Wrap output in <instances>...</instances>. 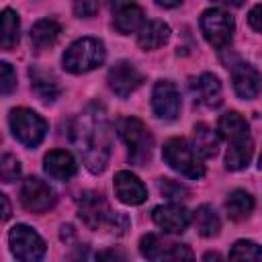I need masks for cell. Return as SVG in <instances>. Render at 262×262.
Listing matches in <instances>:
<instances>
[{
  "label": "cell",
  "mask_w": 262,
  "mask_h": 262,
  "mask_svg": "<svg viewBox=\"0 0 262 262\" xmlns=\"http://www.w3.org/2000/svg\"><path fill=\"white\" fill-rule=\"evenodd\" d=\"M213 2H219V4H225V6H233V8L244 4V0H213Z\"/></svg>",
  "instance_id": "cell-35"
},
{
  "label": "cell",
  "mask_w": 262,
  "mask_h": 262,
  "mask_svg": "<svg viewBox=\"0 0 262 262\" xmlns=\"http://www.w3.org/2000/svg\"><path fill=\"white\" fill-rule=\"evenodd\" d=\"M231 260H262V248L250 239H239L229 252Z\"/></svg>",
  "instance_id": "cell-27"
},
{
  "label": "cell",
  "mask_w": 262,
  "mask_h": 262,
  "mask_svg": "<svg viewBox=\"0 0 262 262\" xmlns=\"http://www.w3.org/2000/svg\"><path fill=\"white\" fill-rule=\"evenodd\" d=\"M74 143L78 145L84 164L90 172L98 174L106 168L108 156H111V139H108V127L106 117L102 108L90 106L74 127Z\"/></svg>",
  "instance_id": "cell-1"
},
{
  "label": "cell",
  "mask_w": 262,
  "mask_h": 262,
  "mask_svg": "<svg viewBox=\"0 0 262 262\" xmlns=\"http://www.w3.org/2000/svg\"><path fill=\"white\" fill-rule=\"evenodd\" d=\"M0 201H2V207H4V213H2V219L6 221V219L10 217V205H8V199H6V194H0Z\"/></svg>",
  "instance_id": "cell-33"
},
{
  "label": "cell",
  "mask_w": 262,
  "mask_h": 262,
  "mask_svg": "<svg viewBox=\"0 0 262 262\" xmlns=\"http://www.w3.org/2000/svg\"><path fill=\"white\" fill-rule=\"evenodd\" d=\"M119 135L123 137V141L129 147L131 162L137 164V166H143L149 160L151 145H154V139H151L149 131L145 129V125L139 119H133V117L121 119L119 121Z\"/></svg>",
  "instance_id": "cell-5"
},
{
  "label": "cell",
  "mask_w": 262,
  "mask_h": 262,
  "mask_svg": "<svg viewBox=\"0 0 262 262\" xmlns=\"http://www.w3.org/2000/svg\"><path fill=\"white\" fill-rule=\"evenodd\" d=\"M29 74H31V80H33L31 82L33 84V90L37 92V96L41 100L51 102V100H55L59 96V84H57V80H55V76L51 72L35 66V68L29 70Z\"/></svg>",
  "instance_id": "cell-20"
},
{
  "label": "cell",
  "mask_w": 262,
  "mask_h": 262,
  "mask_svg": "<svg viewBox=\"0 0 262 262\" xmlns=\"http://www.w3.org/2000/svg\"><path fill=\"white\" fill-rule=\"evenodd\" d=\"M231 80H233L235 94L244 100L256 98L260 88H262V76L250 63H235L233 70H231Z\"/></svg>",
  "instance_id": "cell-14"
},
{
  "label": "cell",
  "mask_w": 262,
  "mask_h": 262,
  "mask_svg": "<svg viewBox=\"0 0 262 262\" xmlns=\"http://www.w3.org/2000/svg\"><path fill=\"white\" fill-rule=\"evenodd\" d=\"M192 92H194L196 100L207 108H217L223 100L221 98L223 96L221 82L213 74H201L192 84Z\"/></svg>",
  "instance_id": "cell-17"
},
{
  "label": "cell",
  "mask_w": 262,
  "mask_h": 262,
  "mask_svg": "<svg viewBox=\"0 0 262 262\" xmlns=\"http://www.w3.org/2000/svg\"><path fill=\"white\" fill-rule=\"evenodd\" d=\"M162 158H164V162L172 168V170H176L178 174H182V176H186V178H190V180H199V178H203V174H205V168H203V164L196 160V156H194V149L186 143V139H182V137H172V139H168L166 143H164V147H162Z\"/></svg>",
  "instance_id": "cell-4"
},
{
  "label": "cell",
  "mask_w": 262,
  "mask_h": 262,
  "mask_svg": "<svg viewBox=\"0 0 262 262\" xmlns=\"http://www.w3.org/2000/svg\"><path fill=\"white\" fill-rule=\"evenodd\" d=\"M12 254L23 262H35L45 256V242L29 225H14L8 233Z\"/></svg>",
  "instance_id": "cell-8"
},
{
  "label": "cell",
  "mask_w": 262,
  "mask_h": 262,
  "mask_svg": "<svg viewBox=\"0 0 262 262\" xmlns=\"http://www.w3.org/2000/svg\"><path fill=\"white\" fill-rule=\"evenodd\" d=\"M160 6H164V8H172V6H176V4H180L182 0H156Z\"/></svg>",
  "instance_id": "cell-36"
},
{
  "label": "cell",
  "mask_w": 262,
  "mask_h": 262,
  "mask_svg": "<svg viewBox=\"0 0 262 262\" xmlns=\"http://www.w3.org/2000/svg\"><path fill=\"white\" fill-rule=\"evenodd\" d=\"M78 215H80V219L84 221V225L86 227H90V229H98L102 223H111V217H113V213H111V209H108V205H106V201L100 196V194H96V192H84V194H80V201H78Z\"/></svg>",
  "instance_id": "cell-13"
},
{
  "label": "cell",
  "mask_w": 262,
  "mask_h": 262,
  "mask_svg": "<svg viewBox=\"0 0 262 262\" xmlns=\"http://www.w3.org/2000/svg\"><path fill=\"white\" fill-rule=\"evenodd\" d=\"M108 88L119 96V98H127L131 92H135L141 82H143V74L131 63V61H117L111 70H108Z\"/></svg>",
  "instance_id": "cell-11"
},
{
  "label": "cell",
  "mask_w": 262,
  "mask_h": 262,
  "mask_svg": "<svg viewBox=\"0 0 262 262\" xmlns=\"http://www.w3.org/2000/svg\"><path fill=\"white\" fill-rule=\"evenodd\" d=\"M0 72H2V82H0V90L2 94H10L14 88H16V74L12 70V66L8 61H2L0 63Z\"/></svg>",
  "instance_id": "cell-30"
},
{
  "label": "cell",
  "mask_w": 262,
  "mask_h": 262,
  "mask_svg": "<svg viewBox=\"0 0 262 262\" xmlns=\"http://www.w3.org/2000/svg\"><path fill=\"white\" fill-rule=\"evenodd\" d=\"M248 20H250L252 29H256L258 33H262V4H258V6H254V8L250 10Z\"/></svg>",
  "instance_id": "cell-32"
},
{
  "label": "cell",
  "mask_w": 262,
  "mask_h": 262,
  "mask_svg": "<svg viewBox=\"0 0 262 262\" xmlns=\"http://www.w3.org/2000/svg\"><path fill=\"white\" fill-rule=\"evenodd\" d=\"M127 4H131V0H111V8L117 12V10H121L123 6H127Z\"/></svg>",
  "instance_id": "cell-34"
},
{
  "label": "cell",
  "mask_w": 262,
  "mask_h": 262,
  "mask_svg": "<svg viewBox=\"0 0 262 262\" xmlns=\"http://www.w3.org/2000/svg\"><path fill=\"white\" fill-rule=\"evenodd\" d=\"M139 252L149 260H164V258L166 260H180V258L190 260L192 258V252L184 244H166L154 233H147L141 237Z\"/></svg>",
  "instance_id": "cell-12"
},
{
  "label": "cell",
  "mask_w": 262,
  "mask_h": 262,
  "mask_svg": "<svg viewBox=\"0 0 262 262\" xmlns=\"http://www.w3.org/2000/svg\"><path fill=\"white\" fill-rule=\"evenodd\" d=\"M98 258H123V254H117V252H102V254H98Z\"/></svg>",
  "instance_id": "cell-37"
},
{
  "label": "cell",
  "mask_w": 262,
  "mask_h": 262,
  "mask_svg": "<svg viewBox=\"0 0 262 262\" xmlns=\"http://www.w3.org/2000/svg\"><path fill=\"white\" fill-rule=\"evenodd\" d=\"M20 203L31 213H45L55 205V192L41 178L29 176L20 186Z\"/></svg>",
  "instance_id": "cell-9"
},
{
  "label": "cell",
  "mask_w": 262,
  "mask_h": 262,
  "mask_svg": "<svg viewBox=\"0 0 262 262\" xmlns=\"http://www.w3.org/2000/svg\"><path fill=\"white\" fill-rule=\"evenodd\" d=\"M225 209L231 219H235V221L246 219L254 209V199L246 190H233V192H229V196L225 201Z\"/></svg>",
  "instance_id": "cell-25"
},
{
  "label": "cell",
  "mask_w": 262,
  "mask_h": 262,
  "mask_svg": "<svg viewBox=\"0 0 262 262\" xmlns=\"http://www.w3.org/2000/svg\"><path fill=\"white\" fill-rule=\"evenodd\" d=\"M72 6H74V12L78 16H94L96 10H98V0H72Z\"/></svg>",
  "instance_id": "cell-31"
},
{
  "label": "cell",
  "mask_w": 262,
  "mask_h": 262,
  "mask_svg": "<svg viewBox=\"0 0 262 262\" xmlns=\"http://www.w3.org/2000/svg\"><path fill=\"white\" fill-rule=\"evenodd\" d=\"M201 31L215 49H225L233 37V18L219 8H209L201 16Z\"/></svg>",
  "instance_id": "cell-7"
},
{
  "label": "cell",
  "mask_w": 262,
  "mask_h": 262,
  "mask_svg": "<svg viewBox=\"0 0 262 262\" xmlns=\"http://www.w3.org/2000/svg\"><path fill=\"white\" fill-rule=\"evenodd\" d=\"M0 176L4 182H12L20 176V164L14 156L10 154H4L2 160H0Z\"/></svg>",
  "instance_id": "cell-28"
},
{
  "label": "cell",
  "mask_w": 262,
  "mask_h": 262,
  "mask_svg": "<svg viewBox=\"0 0 262 262\" xmlns=\"http://www.w3.org/2000/svg\"><path fill=\"white\" fill-rule=\"evenodd\" d=\"M170 39V27L164 20H147L139 29L137 35V45L141 49H158Z\"/></svg>",
  "instance_id": "cell-19"
},
{
  "label": "cell",
  "mask_w": 262,
  "mask_h": 262,
  "mask_svg": "<svg viewBox=\"0 0 262 262\" xmlns=\"http://www.w3.org/2000/svg\"><path fill=\"white\" fill-rule=\"evenodd\" d=\"M192 149L201 158H213L219 151V135L211 127H207L205 123L194 125V131H192Z\"/></svg>",
  "instance_id": "cell-21"
},
{
  "label": "cell",
  "mask_w": 262,
  "mask_h": 262,
  "mask_svg": "<svg viewBox=\"0 0 262 262\" xmlns=\"http://www.w3.org/2000/svg\"><path fill=\"white\" fill-rule=\"evenodd\" d=\"M8 123L12 135L27 147H37L47 133V121L31 108H14L8 117Z\"/></svg>",
  "instance_id": "cell-6"
},
{
  "label": "cell",
  "mask_w": 262,
  "mask_h": 262,
  "mask_svg": "<svg viewBox=\"0 0 262 262\" xmlns=\"http://www.w3.org/2000/svg\"><path fill=\"white\" fill-rule=\"evenodd\" d=\"M219 133L227 139L229 149L225 156L227 170H244L252 160V139L248 133V123L237 113H225L219 119Z\"/></svg>",
  "instance_id": "cell-2"
},
{
  "label": "cell",
  "mask_w": 262,
  "mask_h": 262,
  "mask_svg": "<svg viewBox=\"0 0 262 262\" xmlns=\"http://www.w3.org/2000/svg\"><path fill=\"white\" fill-rule=\"evenodd\" d=\"M192 221H194L196 231H199L203 237H213V235L219 233L221 221H219L217 213L213 211V207H209V205H201V207L194 211Z\"/></svg>",
  "instance_id": "cell-24"
},
{
  "label": "cell",
  "mask_w": 262,
  "mask_h": 262,
  "mask_svg": "<svg viewBox=\"0 0 262 262\" xmlns=\"http://www.w3.org/2000/svg\"><path fill=\"white\" fill-rule=\"evenodd\" d=\"M143 27V10L135 4H127L115 12V29L123 35H129Z\"/></svg>",
  "instance_id": "cell-23"
},
{
  "label": "cell",
  "mask_w": 262,
  "mask_h": 262,
  "mask_svg": "<svg viewBox=\"0 0 262 262\" xmlns=\"http://www.w3.org/2000/svg\"><path fill=\"white\" fill-rule=\"evenodd\" d=\"M158 188H160V192H162L166 199H184V196L188 194V188H186V186H182L180 182H174V180H170V178H160Z\"/></svg>",
  "instance_id": "cell-29"
},
{
  "label": "cell",
  "mask_w": 262,
  "mask_h": 262,
  "mask_svg": "<svg viewBox=\"0 0 262 262\" xmlns=\"http://www.w3.org/2000/svg\"><path fill=\"white\" fill-rule=\"evenodd\" d=\"M151 217H154L156 225L162 227L166 233H182L190 223L188 211L182 205H176V203L156 207Z\"/></svg>",
  "instance_id": "cell-15"
},
{
  "label": "cell",
  "mask_w": 262,
  "mask_h": 262,
  "mask_svg": "<svg viewBox=\"0 0 262 262\" xmlns=\"http://www.w3.org/2000/svg\"><path fill=\"white\" fill-rule=\"evenodd\" d=\"M258 168L262 170V154H260V160H258Z\"/></svg>",
  "instance_id": "cell-38"
},
{
  "label": "cell",
  "mask_w": 262,
  "mask_h": 262,
  "mask_svg": "<svg viewBox=\"0 0 262 262\" xmlns=\"http://www.w3.org/2000/svg\"><path fill=\"white\" fill-rule=\"evenodd\" d=\"M45 172L55 178V180H68L76 174L78 166H76V160L72 158V154L63 151V149H53L45 156Z\"/></svg>",
  "instance_id": "cell-18"
},
{
  "label": "cell",
  "mask_w": 262,
  "mask_h": 262,
  "mask_svg": "<svg viewBox=\"0 0 262 262\" xmlns=\"http://www.w3.org/2000/svg\"><path fill=\"white\" fill-rule=\"evenodd\" d=\"M115 192L119 201H123L125 205H141L147 199V190L143 182L127 170H121L115 174Z\"/></svg>",
  "instance_id": "cell-16"
},
{
  "label": "cell",
  "mask_w": 262,
  "mask_h": 262,
  "mask_svg": "<svg viewBox=\"0 0 262 262\" xmlns=\"http://www.w3.org/2000/svg\"><path fill=\"white\" fill-rule=\"evenodd\" d=\"M151 108L154 115L162 121H174L180 113V92L170 80L156 82L151 90Z\"/></svg>",
  "instance_id": "cell-10"
},
{
  "label": "cell",
  "mask_w": 262,
  "mask_h": 262,
  "mask_svg": "<svg viewBox=\"0 0 262 262\" xmlns=\"http://www.w3.org/2000/svg\"><path fill=\"white\" fill-rule=\"evenodd\" d=\"M2 49L8 51L12 49L16 43H18V37H20V23H18V16L14 10L6 8L2 12Z\"/></svg>",
  "instance_id": "cell-26"
},
{
  "label": "cell",
  "mask_w": 262,
  "mask_h": 262,
  "mask_svg": "<svg viewBox=\"0 0 262 262\" xmlns=\"http://www.w3.org/2000/svg\"><path fill=\"white\" fill-rule=\"evenodd\" d=\"M61 33V27L53 18H41L31 27V43L35 49L51 47Z\"/></svg>",
  "instance_id": "cell-22"
},
{
  "label": "cell",
  "mask_w": 262,
  "mask_h": 262,
  "mask_svg": "<svg viewBox=\"0 0 262 262\" xmlns=\"http://www.w3.org/2000/svg\"><path fill=\"white\" fill-rule=\"evenodd\" d=\"M106 57L102 41L94 37H82L74 41L63 53V68L72 74H84L98 68Z\"/></svg>",
  "instance_id": "cell-3"
}]
</instances>
